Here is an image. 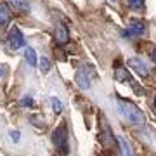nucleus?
Segmentation results:
<instances>
[{"mask_svg": "<svg viewBox=\"0 0 156 156\" xmlns=\"http://www.w3.org/2000/svg\"><path fill=\"white\" fill-rule=\"evenodd\" d=\"M154 108H156V97H154Z\"/></svg>", "mask_w": 156, "mask_h": 156, "instance_id": "obj_20", "label": "nucleus"}, {"mask_svg": "<svg viewBox=\"0 0 156 156\" xmlns=\"http://www.w3.org/2000/svg\"><path fill=\"white\" fill-rule=\"evenodd\" d=\"M125 4H127L130 9H142L146 4V0H125Z\"/></svg>", "mask_w": 156, "mask_h": 156, "instance_id": "obj_14", "label": "nucleus"}, {"mask_svg": "<svg viewBox=\"0 0 156 156\" xmlns=\"http://www.w3.org/2000/svg\"><path fill=\"white\" fill-rule=\"evenodd\" d=\"M50 104H52V109H54L56 115H59V113L62 111V102L57 99V97H50Z\"/></svg>", "mask_w": 156, "mask_h": 156, "instance_id": "obj_13", "label": "nucleus"}, {"mask_svg": "<svg viewBox=\"0 0 156 156\" xmlns=\"http://www.w3.org/2000/svg\"><path fill=\"white\" fill-rule=\"evenodd\" d=\"M144 31H146V23L140 21V19H134V21H130L127 30L123 31V37L125 38H135V37L144 35Z\"/></svg>", "mask_w": 156, "mask_h": 156, "instance_id": "obj_5", "label": "nucleus"}, {"mask_svg": "<svg viewBox=\"0 0 156 156\" xmlns=\"http://www.w3.org/2000/svg\"><path fill=\"white\" fill-rule=\"evenodd\" d=\"M38 66H40V71L44 73V75H47V73L50 71V66H52V62L49 61V57L42 56V57L38 59Z\"/></svg>", "mask_w": 156, "mask_h": 156, "instance_id": "obj_12", "label": "nucleus"}, {"mask_svg": "<svg viewBox=\"0 0 156 156\" xmlns=\"http://www.w3.org/2000/svg\"><path fill=\"white\" fill-rule=\"evenodd\" d=\"M116 142H118V149H120V154L122 156H134V151H132L130 144L123 137H116Z\"/></svg>", "mask_w": 156, "mask_h": 156, "instance_id": "obj_10", "label": "nucleus"}, {"mask_svg": "<svg viewBox=\"0 0 156 156\" xmlns=\"http://www.w3.org/2000/svg\"><path fill=\"white\" fill-rule=\"evenodd\" d=\"M128 66L132 68L139 76H142V78L149 76V66H147L140 57H130V59H128Z\"/></svg>", "mask_w": 156, "mask_h": 156, "instance_id": "obj_7", "label": "nucleus"}, {"mask_svg": "<svg viewBox=\"0 0 156 156\" xmlns=\"http://www.w3.org/2000/svg\"><path fill=\"white\" fill-rule=\"evenodd\" d=\"M11 2L17 7V9H21V11H28V9H30L28 0H11Z\"/></svg>", "mask_w": 156, "mask_h": 156, "instance_id": "obj_15", "label": "nucleus"}, {"mask_svg": "<svg viewBox=\"0 0 156 156\" xmlns=\"http://www.w3.org/2000/svg\"><path fill=\"white\" fill-rule=\"evenodd\" d=\"M115 78H116V82H122V83H130L134 89H137L140 92V87L137 82H134L132 80V76H130V73L127 71V68L122 66V64H115Z\"/></svg>", "mask_w": 156, "mask_h": 156, "instance_id": "obj_6", "label": "nucleus"}, {"mask_svg": "<svg viewBox=\"0 0 156 156\" xmlns=\"http://www.w3.org/2000/svg\"><path fill=\"white\" fill-rule=\"evenodd\" d=\"M95 71L92 66H82L80 69L76 71V83L80 89L83 90H89L90 89V82H92V78H94Z\"/></svg>", "mask_w": 156, "mask_h": 156, "instance_id": "obj_3", "label": "nucleus"}, {"mask_svg": "<svg viewBox=\"0 0 156 156\" xmlns=\"http://www.w3.org/2000/svg\"><path fill=\"white\" fill-rule=\"evenodd\" d=\"M54 38H56V42L57 44H61V45H64L69 40V35H68V28L64 26V24H59L56 28V35H54Z\"/></svg>", "mask_w": 156, "mask_h": 156, "instance_id": "obj_8", "label": "nucleus"}, {"mask_svg": "<svg viewBox=\"0 0 156 156\" xmlns=\"http://www.w3.org/2000/svg\"><path fill=\"white\" fill-rule=\"evenodd\" d=\"M0 75H2V76L5 75V68H4V66H0Z\"/></svg>", "mask_w": 156, "mask_h": 156, "instance_id": "obj_19", "label": "nucleus"}, {"mask_svg": "<svg viewBox=\"0 0 156 156\" xmlns=\"http://www.w3.org/2000/svg\"><path fill=\"white\" fill-rule=\"evenodd\" d=\"M24 61L28 62V66L35 68L37 64H38V57H37V52H35L31 47H26L24 49Z\"/></svg>", "mask_w": 156, "mask_h": 156, "instance_id": "obj_11", "label": "nucleus"}, {"mask_svg": "<svg viewBox=\"0 0 156 156\" xmlns=\"http://www.w3.org/2000/svg\"><path fill=\"white\" fill-rule=\"evenodd\" d=\"M151 61L156 62V47H153V49H151Z\"/></svg>", "mask_w": 156, "mask_h": 156, "instance_id": "obj_18", "label": "nucleus"}, {"mask_svg": "<svg viewBox=\"0 0 156 156\" xmlns=\"http://www.w3.org/2000/svg\"><path fill=\"white\" fill-rule=\"evenodd\" d=\"M21 106L23 108H31V106H33V99H31L30 95L23 97V99H21Z\"/></svg>", "mask_w": 156, "mask_h": 156, "instance_id": "obj_16", "label": "nucleus"}, {"mask_svg": "<svg viewBox=\"0 0 156 156\" xmlns=\"http://www.w3.org/2000/svg\"><path fill=\"white\" fill-rule=\"evenodd\" d=\"M11 21V11H9V7L7 4H0V30L7 26Z\"/></svg>", "mask_w": 156, "mask_h": 156, "instance_id": "obj_9", "label": "nucleus"}, {"mask_svg": "<svg viewBox=\"0 0 156 156\" xmlns=\"http://www.w3.org/2000/svg\"><path fill=\"white\" fill-rule=\"evenodd\" d=\"M52 144L59 154H68V127L66 122H61L52 132Z\"/></svg>", "mask_w": 156, "mask_h": 156, "instance_id": "obj_2", "label": "nucleus"}, {"mask_svg": "<svg viewBox=\"0 0 156 156\" xmlns=\"http://www.w3.org/2000/svg\"><path fill=\"white\" fill-rule=\"evenodd\" d=\"M12 137V140H14V142H17V140H19V132H17V130H11V134H9Z\"/></svg>", "mask_w": 156, "mask_h": 156, "instance_id": "obj_17", "label": "nucleus"}, {"mask_svg": "<svg viewBox=\"0 0 156 156\" xmlns=\"http://www.w3.org/2000/svg\"><path fill=\"white\" fill-rule=\"evenodd\" d=\"M7 44L12 50H17V49H23L24 45V35L21 33V30L17 26H12L9 30V35H7Z\"/></svg>", "mask_w": 156, "mask_h": 156, "instance_id": "obj_4", "label": "nucleus"}, {"mask_svg": "<svg viewBox=\"0 0 156 156\" xmlns=\"http://www.w3.org/2000/svg\"><path fill=\"white\" fill-rule=\"evenodd\" d=\"M116 106H118V111L122 115L127 122H130L132 125H144L146 118H144V113L140 111L139 106H135L134 102H130L127 99H118L116 101Z\"/></svg>", "mask_w": 156, "mask_h": 156, "instance_id": "obj_1", "label": "nucleus"}]
</instances>
